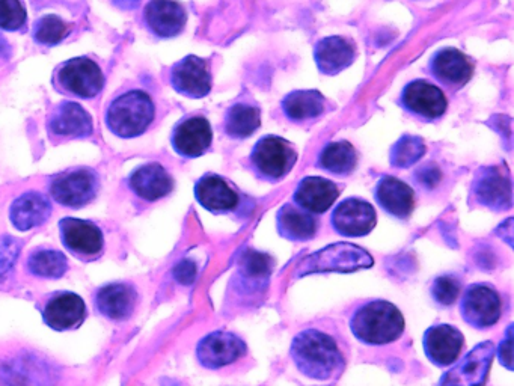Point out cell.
I'll return each instance as SVG.
<instances>
[{"instance_id":"obj_1","label":"cell","mask_w":514,"mask_h":386,"mask_svg":"<svg viewBox=\"0 0 514 386\" xmlns=\"http://www.w3.org/2000/svg\"><path fill=\"white\" fill-rule=\"evenodd\" d=\"M291 359L303 376L329 380L343 370L344 356L337 341L319 329H305L294 337Z\"/></svg>"},{"instance_id":"obj_2","label":"cell","mask_w":514,"mask_h":386,"mask_svg":"<svg viewBox=\"0 0 514 386\" xmlns=\"http://www.w3.org/2000/svg\"><path fill=\"white\" fill-rule=\"evenodd\" d=\"M404 326L403 314L388 301L367 302L350 319V331L368 346L394 343L403 335Z\"/></svg>"},{"instance_id":"obj_3","label":"cell","mask_w":514,"mask_h":386,"mask_svg":"<svg viewBox=\"0 0 514 386\" xmlns=\"http://www.w3.org/2000/svg\"><path fill=\"white\" fill-rule=\"evenodd\" d=\"M156 117V108L147 92L141 89L120 95L106 111V127L118 138L132 139L144 135Z\"/></svg>"},{"instance_id":"obj_4","label":"cell","mask_w":514,"mask_h":386,"mask_svg":"<svg viewBox=\"0 0 514 386\" xmlns=\"http://www.w3.org/2000/svg\"><path fill=\"white\" fill-rule=\"evenodd\" d=\"M299 159L296 148L281 136L267 135L255 144L249 163L261 180L278 183L284 180Z\"/></svg>"},{"instance_id":"obj_5","label":"cell","mask_w":514,"mask_h":386,"mask_svg":"<svg viewBox=\"0 0 514 386\" xmlns=\"http://www.w3.org/2000/svg\"><path fill=\"white\" fill-rule=\"evenodd\" d=\"M373 263V258L365 249L350 243H335L311 257H306L299 264L296 275L303 276L319 272L352 273L356 270L368 269L373 266Z\"/></svg>"},{"instance_id":"obj_6","label":"cell","mask_w":514,"mask_h":386,"mask_svg":"<svg viewBox=\"0 0 514 386\" xmlns=\"http://www.w3.org/2000/svg\"><path fill=\"white\" fill-rule=\"evenodd\" d=\"M59 91L79 99H94L105 88V74L89 58H74L59 65L55 73Z\"/></svg>"},{"instance_id":"obj_7","label":"cell","mask_w":514,"mask_h":386,"mask_svg":"<svg viewBox=\"0 0 514 386\" xmlns=\"http://www.w3.org/2000/svg\"><path fill=\"white\" fill-rule=\"evenodd\" d=\"M100 181L89 168L68 169L52 178L50 195L56 203L68 209H82L97 197Z\"/></svg>"},{"instance_id":"obj_8","label":"cell","mask_w":514,"mask_h":386,"mask_svg":"<svg viewBox=\"0 0 514 386\" xmlns=\"http://www.w3.org/2000/svg\"><path fill=\"white\" fill-rule=\"evenodd\" d=\"M460 313L471 328L486 331L501 319V296L493 285H469L465 290L462 302H460Z\"/></svg>"},{"instance_id":"obj_9","label":"cell","mask_w":514,"mask_h":386,"mask_svg":"<svg viewBox=\"0 0 514 386\" xmlns=\"http://www.w3.org/2000/svg\"><path fill=\"white\" fill-rule=\"evenodd\" d=\"M492 341L475 346L462 361L442 376L439 386H484L495 358Z\"/></svg>"},{"instance_id":"obj_10","label":"cell","mask_w":514,"mask_h":386,"mask_svg":"<svg viewBox=\"0 0 514 386\" xmlns=\"http://www.w3.org/2000/svg\"><path fill=\"white\" fill-rule=\"evenodd\" d=\"M472 197L480 206L493 212H505L513 206L511 178L502 166H490L478 171L472 184Z\"/></svg>"},{"instance_id":"obj_11","label":"cell","mask_w":514,"mask_h":386,"mask_svg":"<svg viewBox=\"0 0 514 386\" xmlns=\"http://www.w3.org/2000/svg\"><path fill=\"white\" fill-rule=\"evenodd\" d=\"M248 346L233 332L216 331L202 338L196 347V358L210 370L227 367L246 355Z\"/></svg>"},{"instance_id":"obj_12","label":"cell","mask_w":514,"mask_h":386,"mask_svg":"<svg viewBox=\"0 0 514 386\" xmlns=\"http://www.w3.org/2000/svg\"><path fill=\"white\" fill-rule=\"evenodd\" d=\"M400 105L409 114L427 121L438 120L448 108L444 91L424 79L414 80L404 86Z\"/></svg>"},{"instance_id":"obj_13","label":"cell","mask_w":514,"mask_h":386,"mask_svg":"<svg viewBox=\"0 0 514 386\" xmlns=\"http://www.w3.org/2000/svg\"><path fill=\"white\" fill-rule=\"evenodd\" d=\"M171 85L187 99H204L212 91L210 62L189 55L171 68Z\"/></svg>"},{"instance_id":"obj_14","label":"cell","mask_w":514,"mask_h":386,"mask_svg":"<svg viewBox=\"0 0 514 386\" xmlns=\"http://www.w3.org/2000/svg\"><path fill=\"white\" fill-rule=\"evenodd\" d=\"M331 224L340 236L365 237L376 228V210L361 198H347L335 207Z\"/></svg>"},{"instance_id":"obj_15","label":"cell","mask_w":514,"mask_h":386,"mask_svg":"<svg viewBox=\"0 0 514 386\" xmlns=\"http://www.w3.org/2000/svg\"><path fill=\"white\" fill-rule=\"evenodd\" d=\"M172 148L186 159L204 156L213 144V130L210 121L202 115L184 118L172 130Z\"/></svg>"},{"instance_id":"obj_16","label":"cell","mask_w":514,"mask_h":386,"mask_svg":"<svg viewBox=\"0 0 514 386\" xmlns=\"http://www.w3.org/2000/svg\"><path fill=\"white\" fill-rule=\"evenodd\" d=\"M195 198L199 206L209 210L213 215H224L239 209L240 195L230 181L221 175H202L195 184Z\"/></svg>"},{"instance_id":"obj_17","label":"cell","mask_w":514,"mask_h":386,"mask_svg":"<svg viewBox=\"0 0 514 386\" xmlns=\"http://www.w3.org/2000/svg\"><path fill=\"white\" fill-rule=\"evenodd\" d=\"M144 22L154 37L175 38L186 28V8L178 0H150L144 10Z\"/></svg>"},{"instance_id":"obj_18","label":"cell","mask_w":514,"mask_h":386,"mask_svg":"<svg viewBox=\"0 0 514 386\" xmlns=\"http://www.w3.org/2000/svg\"><path fill=\"white\" fill-rule=\"evenodd\" d=\"M429 68L432 76L450 91L462 89L474 74L471 59L453 47L436 52L430 59Z\"/></svg>"},{"instance_id":"obj_19","label":"cell","mask_w":514,"mask_h":386,"mask_svg":"<svg viewBox=\"0 0 514 386\" xmlns=\"http://www.w3.org/2000/svg\"><path fill=\"white\" fill-rule=\"evenodd\" d=\"M53 139H83L94 132L91 115L74 102H62L53 109L47 123Z\"/></svg>"},{"instance_id":"obj_20","label":"cell","mask_w":514,"mask_h":386,"mask_svg":"<svg viewBox=\"0 0 514 386\" xmlns=\"http://www.w3.org/2000/svg\"><path fill=\"white\" fill-rule=\"evenodd\" d=\"M424 352L436 367H448L459 359L465 346L462 332L451 325H436L424 334Z\"/></svg>"},{"instance_id":"obj_21","label":"cell","mask_w":514,"mask_h":386,"mask_svg":"<svg viewBox=\"0 0 514 386\" xmlns=\"http://www.w3.org/2000/svg\"><path fill=\"white\" fill-rule=\"evenodd\" d=\"M62 243L68 251L79 257H97L105 246V237L97 225L76 218H64L59 222Z\"/></svg>"},{"instance_id":"obj_22","label":"cell","mask_w":514,"mask_h":386,"mask_svg":"<svg viewBox=\"0 0 514 386\" xmlns=\"http://www.w3.org/2000/svg\"><path fill=\"white\" fill-rule=\"evenodd\" d=\"M275 261L269 254L246 249L237 261V287L240 292L254 296L266 290Z\"/></svg>"},{"instance_id":"obj_23","label":"cell","mask_w":514,"mask_h":386,"mask_svg":"<svg viewBox=\"0 0 514 386\" xmlns=\"http://www.w3.org/2000/svg\"><path fill=\"white\" fill-rule=\"evenodd\" d=\"M340 198V187L334 181L322 177H306L294 190L293 200L297 207L311 215H323Z\"/></svg>"},{"instance_id":"obj_24","label":"cell","mask_w":514,"mask_h":386,"mask_svg":"<svg viewBox=\"0 0 514 386\" xmlns=\"http://www.w3.org/2000/svg\"><path fill=\"white\" fill-rule=\"evenodd\" d=\"M129 186L136 197L154 203L168 197L174 190V178L159 163H147L130 174Z\"/></svg>"},{"instance_id":"obj_25","label":"cell","mask_w":514,"mask_h":386,"mask_svg":"<svg viewBox=\"0 0 514 386\" xmlns=\"http://www.w3.org/2000/svg\"><path fill=\"white\" fill-rule=\"evenodd\" d=\"M380 209L397 219L409 218L415 210V192L409 184L392 175L380 178L374 190Z\"/></svg>"},{"instance_id":"obj_26","label":"cell","mask_w":514,"mask_h":386,"mask_svg":"<svg viewBox=\"0 0 514 386\" xmlns=\"http://www.w3.org/2000/svg\"><path fill=\"white\" fill-rule=\"evenodd\" d=\"M43 319L55 331L79 328L86 319L85 302L74 293H58L44 307Z\"/></svg>"},{"instance_id":"obj_27","label":"cell","mask_w":514,"mask_h":386,"mask_svg":"<svg viewBox=\"0 0 514 386\" xmlns=\"http://www.w3.org/2000/svg\"><path fill=\"white\" fill-rule=\"evenodd\" d=\"M314 59L320 73L337 76L349 68L356 59V46L350 38L328 37L317 43Z\"/></svg>"},{"instance_id":"obj_28","label":"cell","mask_w":514,"mask_h":386,"mask_svg":"<svg viewBox=\"0 0 514 386\" xmlns=\"http://www.w3.org/2000/svg\"><path fill=\"white\" fill-rule=\"evenodd\" d=\"M136 301L138 295L132 285L115 282L98 290L95 295V308L108 319L126 320L135 311Z\"/></svg>"},{"instance_id":"obj_29","label":"cell","mask_w":514,"mask_h":386,"mask_svg":"<svg viewBox=\"0 0 514 386\" xmlns=\"http://www.w3.org/2000/svg\"><path fill=\"white\" fill-rule=\"evenodd\" d=\"M52 215V206L43 193H23L14 201L10 210L11 224L19 231H31L41 227Z\"/></svg>"},{"instance_id":"obj_30","label":"cell","mask_w":514,"mask_h":386,"mask_svg":"<svg viewBox=\"0 0 514 386\" xmlns=\"http://www.w3.org/2000/svg\"><path fill=\"white\" fill-rule=\"evenodd\" d=\"M276 227H278L279 236L290 242L302 243L316 237L319 222L306 210L293 204H285L276 215Z\"/></svg>"},{"instance_id":"obj_31","label":"cell","mask_w":514,"mask_h":386,"mask_svg":"<svg viewBox=\"0 0 514 386\" xmlns=\"http://www.w3.org/2000/svg\"><path fill=\"white\" fill-rule=\"evenodd\" d=\"M325 95L317 89H300L285 95L282 100L281 108L285 117L293 123H303V121H313L322 117L326 112Z\"/></svg>"},{"instance_id":"obj_32","label":"cell","mask_w":514,"mask_h":386,"mask_svg":"<svg viewBox=\"0 0 514 386\" xmlns=\"http://www.w3.org/2000/svg\"><path fill=\"white\" fill-rule=\"evenodd\" d=\"M317 166L337 177H347L353 174L358 166V153L350 142H331L320 153Z\"/></svg>"},{"instance_id":"obj_33","label":"cell","mask_w":514,"mask_h":386,"mask_svg":"<svg viewBox=\"0 0 514 386\" xmlns=\"http://www.w3.org/2000/svg\"><path fill=\"white\" fill-rule=\"evenodd\" d=\"M261 126V109L255 103L239 102L225 114V133L233 139H246Z\"/></svg>"},{"instance_id":"obj_34","label":"cell","mask_w":514,"mask_h":386,"mask_svg":"<svg viewBox=\"0 0 514 386\" xmlns=\"http://www.w3.org/2000/svg\"><path fill=\"white\" fill-rule=\"evenodd\" d=\"M28 269L38 278L59 279L68 270L67 257L62 252L43 249L29 257Z\"/></svg>"},{"instance_id":"obj_35","label":"cell","mask_w":514,"mask_h":386,"mask_svg":"<svg viewBox=\"0 0 514 386\" xmlns=\"http://www.w3.org/2000/svg\"><path fill=\"white\" fill-rule=\"evenodd\" d=\"M427 147L418 136L404 135L391 148V165L404 169L414 166L426 154Z\"/></svg>"},{"instance_id":"obj_36","label":"cell","mask_w":514,"mask_h":386,"mask_svg":"<svg viewBox=\"0 0 514 386\" xmlns=\"http://www.w3.org/2000/svg\"><path fill=\"white\" fill-rule=\"evenodd\" d=\"M70 31V23L55 16V14H49V16L41 17L35 23L32 37H34L35 43L40 44V46L52 47L61 43L70 34Z\"/></svg>"},{"instance_id":"obj_37","label":"cell","mask_w":514,"mask_h":386,"mask_svg":"<svg viewBox=\"0 0 514 386\" xmlns=\"http://www.w3.org/2000/svg\"><path fill=\"white\" fill-rule=\"evenodd\" d=\"M460 292H462V282L454 275L439 276L430 288L432 298L441 307H451L459 299Z\"/></svg>"},{"instance_id":"obj_38","label":"cell","mask_w":514,"mask_h":386,"mask_svg":"<svg viewBox=\"0 0 514 386\" xmlns=\"http://www.w3.org/2000/svg\"><path fill=\"white\" fill-rule=\"evenodd\" d=\"M28 22V14L20 0H0V29L22 31Z\"/></svg>"},{"instance_id":"obj_39","label":"cell","mask_w":514,"mask_h":386,"mask_svg":"<svg viewBox=\"0 0 514 386\" xmlns=\"http://www.w3.org/2000/svg\"><path fill=\"white\" fill-rule=\"evenodd\" d=\"M20 254V243L13 237H0V281L8 275Z\"/></svg>"},{"instance_id":"obj_40","label":"cell","mask_w":514,"mask_h":386,"mask_svg":"<svg viewBox=\"0 0 514 386\" xmlns=\"http://www.w3.org/2000/svg\"><path fill=\"white\" fill-rule=\"evenodd\" d=\"M196 273H198L196 264L192 260H187V258L180 261L174 269L175 279L183 285L193 284L196 279Z\"/></svg>"},{"instance_id":"obj_41","label":"cell","mask_w":514,"mask_h":386,"mask_svg":"<svg viewBox=\"0 0 514 386\" xmlns=\"http://www.w3.org/2000/svg\"><path fill=\"white\" fill-rule=\"evenodd\" d=\"M415 177H417V180L420 181L423 186L429 187V189H432V187H435L436 184H439V181H441L442 174L441 171H439L438 166L435 165H426L423 166V168L418 169L417 174H415Z\"/></svg>"},{"instance_id":"obj_42","label":"cell","mask_w":514,"mask_h":386,"mask_svg":"<svg viewBox=\"0 0 514 386\" xmlns=\"http://www.w3.org/2000/svg\"><path fill=\"white\" fill-rule=\"evenodd\" d=\"M511 331H513V328L507 329V335H505L504 340L501 341V344H499V361H501V364L504 365L505 368H508V370H513V337H511Z\"/></svg>"},{"instance_id":"obj_43","label":"cell","mask_w":514,"mask_h":386,"mask_svg":"<svg viewBox=\"0 0 514 386\" xmlns=\"http://www.w3.org/2000/svg\"><path fill=\"white\" fill-rule=\"evenodd\" d=\"M120 10H136L141 4V0H112Z\"/></svg>"},{"instance_id":"obj_44","label":"cell","mask_w":514,"mask_h":386,"mask_svg":"<svg viewBox=\"0 0 514 386\" xmlns=\"http://www.w3.org/2000/svg\"><path fill=\"white\" fill-rule=\"evenodd\" d=\"M11 55V47L5 38L0 37V59H8Z\"/></svg>"}]
</instances>
